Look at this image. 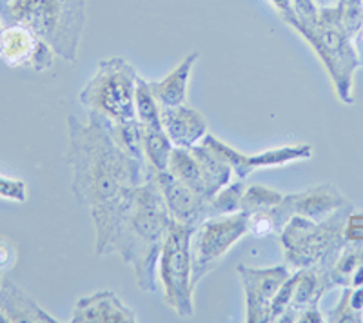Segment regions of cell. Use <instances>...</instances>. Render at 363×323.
Returning a JSON list of instances; mask_svg holds the SVG:
<instances>
[{
	"label": "cell",
	"instance_id": "cell-10",
	"mask_svg": "<svg viewBox=\"0 0 363 323\" xmlns=\"http://www.w3.org/2000/svg\"><path fill=\"white\" fill-rule=\"evenodd\" d=\"M203 140L233 167V173L240 180H245L249 174L258 169L284 167L287 164H293V162L309 160L314 154L313 145L307 144V142H301V144H285L281 147H277V149H267L256 154H245L242 151L235 149L227 142L220 140L215 135L209 133Z\"/></svg>",
	"mask_w": 363,
	"mask_h": 323
},
{
	"label": "cell",
	"instance_id": "cell-32",
	"mask_svg": "<svg viewBox=\"0 0 363 323\" xmlns=\"http://www.w3.org/2000/svg\"><path fill=\"white\" fill-rule=\"evenodd\" d=\"M349 300H351L352 309L356 312H359V314H363V285L351 287V296H349Z\"/></svg>",
	"mask_w": 363,
	"mask_h": 323
},
{
	"label": "cell",
	"instance_id": "cell-30",
	"mask_svg": "<svg viewBox=\"0 0 363 323\" xmlns=\"http://www.w3.org/2000/svg\"><path fill=\"white\" fill-rule=\"evenodd\" d=\"M15 260V249L8 240H0V269L9 267Z\"/></svg>",
	"mask_w": 363,
	"mask_h": 323
},
{
	"label": "cell",
	"instance_id": "cell-29",
	"mask_svg": "<svg viewBox=\"0 0 363 323\" xmlns=\"http://www.w3.org/2000/svg\"><path fill=\"white\" fill-rule=\"evenodd\" d=\"M296 322L298 323H322V322H327V318L323 316V312L320 311V307H309V309H303V311L298 312Z\"/></svg>",
	"mask_w": 363,
	"mask_h": 323
},
{
	"label": "cell",
	"instance_id": "cell-18",
	"mask_svg": "<svg viewBox=\"0 0 363 323\" xmlns=\"http://www.w3.org/2000/svg\"><path fill=\"white\" fill-rule=\"evenodd\" d=\"M199 58L200 53L187 55L164 79L149 80V87H151L155 98L158 100L160 108H174V106L186 104L191 73H193V67Z\"/></svg>",
	"mask_w": 363,
	"mask_h": 323
},
{
	"label": "cell",
	"instance_id": "cell-34",
	"mask_svg": "<svg viewBox=\"0 0 363 323\" xmlns=\"http://www.w3.org/2000/svg\"><path fill=\"white\" fill-rule=\"evenodd\" d=\"M318 8H333V6L338 4V0H314Z\"/></svg>",
	"mask_w": 363,
	"mask_h": 323
},
{
	"label": "cell",
	"instance_id": "cell-20",
	"mask_svg": "<svg viewBox=\"0 0 363 323\" xmlns=\"http://www.w3.org/2000/svg\"><path fill=\"white\" fill-rule=\"evenodd\" d=\"M142 149L147 166L155 171H165L169 166V158L174 145L169 140L165 129H144L142 128Z\"/></svg>",
	"mask_w": 363,
	"mask_h": 323
},
{
	"label": "cell",
	"instance_id": "cell-24",
	"mask_svg": "<svg viewBox=\"0 0 363 323\" xmlns=\"http://www.w3.org/2000/svg\"><path fill=\"white\" fill-rule=\"evenodd\" d=\"M335 8L342 28L354 38L363 28V0H338Z\"/></svg>",
	"mask_w": 363,
	"mask_h": 323
},
{
	"label": "cell",
	"instance_id": "cell-12",
	"mask_svg": "<svg viewBox=\"0 0 363 323\" xmlns=\"http://www.w3.org/2000/svg\"><path fill=\"white\" fill-rule=\"evenodd\" d=\"M57 53L48 42L21 26H6L0 37V58L9 67L44 73L55 64Z\"/></svg>",
	"mask_w": 363,
	"mask_h": 323
},
{
	"label": "cell",
	"instance_id": "cell-15",
	"mask_svg": "<svg viewBox=\"0 0 363 323\" xmlns=\"http://www.w3.org/2000/svg\"><path fill=\"white\" fill-rule=\"evenodd\" d=\"M162 125L174 147L193 149L209 135V122L199 109L187 104L162 108Z\"/></svg>",
	"mask_w": 363,
	"mask_h": 323
},
{
	"label": "cell",
	"instance_id": "cell-13",
	"mask_svg": "<svg viewBox=\"0 0 363 323\" xmlns=\"http://www.w3.org/2000/svg\"><path fill=\"white\" fill-rule=\"evenodd\" d=\"M149 171L153 174V178L157 180L162 195H164L165 205L169 209V215L173 216L174 222L196 227L199 224H202L203 220L209 218V212H207L209 200L200 196L196 191L178 180L167 169L155 171L149 167Z\"/></svg>",
	"mask_w": 363,
	"mask_h": 323
},
{
	"label": "cell",
	"instance_id": "cell-21",
	"mask_svg": "<svg viewBox=\"0 0 363 323\" xmlns=\"http://www.w3.org/2000/svg\"><path fill=\"white\" fill-rule=\"evenodd\" d=\"M136 116L144 129L164 128L162 125V108L149 87V80H145L144 76H140L136 84Z\"/></svg>",
	"mask_w": 363,
	"mask_h": 323
},
{
	"label": "cell",
	"instance_id": "cell-22",
	"mask_svg": "<svg viewBox=\"0 0 363 323\" xmlns=\"http://www.w3.org/2000/svg\"><path fill=\"white\" fill-rule=\"evenodd\" d=\"M244 180H233L227 183L223 189H220L213 198L207 202V212L211 216H220V215H233V212L242 211V196L245 191Z\"/></svg>",
	"mask_w": 363,
	"mask_h": 323
},
{
	"label": "cell",
	"instance_id": "cell-17",
	"mask_svg": "<svg viewBox=\"0 0 363 323\" xmlns=\"http://www.w3.org/2000/svg\"><path fill=\"white\" fill-rule=\"evenodd\" d=\"M0 314L6 323H57L58 319L44 311L22 287L4 276L0 285Z\"/></svg>",
	"mask_w": 363,
	"mask_h": 323
},
{
	"label": "cell",
	"instance_id": "cell-26",
	"mask_svg": "<svg viewBox=\"0 0 363 323\" xmlns=\"http://www.w3.org/2000/svg\"><path fill=\"white\" fill-rule=\"evenodd\" d=\"M351 287H343V293H342V298H340L338 305L329 312L327 316V322H351V323H358L363 322V314L356 312L351 305Z\"/></svg>",
	"mask_w": 363,
	"mask_h": 323
},
{
	"label": "cell",
	"instance_id": "cell-2",
	"mask_svg": "<svg viewBox=\"0 0 363 323\" xmlns=\"http://www.w3.org/2000/svg\"><path fill=\"white\" fill-rule=\"evenodd\" d=\"M173 224L164 195L149 171L147 180L136 189L115 251L124 264L133 267L136 283L144 293L153 295L158 290V261Z\"/></svg>",
	"mask_w": 363,
	"mask_h": 323
},
{
	"label": "cell",
	"instance_id": "cell-5",
	"mask_svg": "<svg viewBox=\"0 0 363 323\" xmlns=\"http://www.w3.org/2000/svg\"><path fill=\"white\" fill-rule=\"evenodd\" d=\"M298 33L309 42L320 58L333 89L340 102L354 104V75L362 67L354 40L340 24L336 8H320V17L313 26H294Z\"/></svg>",
	"mask_w": 363,
	"mask_h": 323
},
{
	"label": "cell",
	"instance_id": "cell-9",
	"mask_svg": "<svg viewBox=\"0 0 363 323\" xmlns=\"http://www.w3.org/2000/svg\"><path fill=\"white\" fill-rule=\"evenodd\" d=\"M349 205H352V202L335 183H318L303 191L285 195L277 208L267 209V211L280 232L285 222L293 215L306 216L314 222H323Z\"/></svg>",
	"mask_w": 363,
	"mask_h": 323
},
{
	"label": "cell",
	"instance_id": "cell-31",
	"mask_svg": "<svg viewBox=\"0 0 363 323\" xmlns=\"http://www.w3.org/2000/svg\"><path fill=\"white\" fill-rule=\"evenodd\" d=\"M271 4L277 8V11L280 13V17L285 22H289L294 17L293 11V0H271Z\"/></svg>",
	"mask_w": 363,
	"mask_h": 323
},
{
	"label": "cell",
	"instance_id": "cell-6",
	"mask_svg": "<svg viewBox=\"0 0 363 323\" xmlns=\"http://www.w3.org/2000/svg\"><path fill=\"white\" fill-rule=\"evenodd\" d=\"M138 71L124 57L102 58L80 91V104L87 111L106 116L113 124L125 125L136 116V84Z\"/></svg>",
	"mask_w": 363,
	"mask_h": 323
},
{
	"label": "cell",
	"instance_id": "cell-28",
	"mask_svg": "<svg viewBox=\"0 0 363 323\" xmlns=\"http://www.w3.org/2000/svg\"><path fill=\"white\" fill-rule=\"evenodd\" d=\"M343 234H345V244L363 245V211H352L347 216Z\"/></svg>",
	"mask_w": 363,
	"mask_h": 323
},
{
	"label": "cell",
	"instance_id": "cell-25",
	"mask_svg": "<svg viewBox=\"0 0 363 323\" xmlns=\"http://www.w3.org/2000/svg\"><path fill=\"white\" fill-rule=\"evenodd\" d=\"M296 280H298V271L291 273V276L281 283V287L278 289L277 296L272 300L271 303V312H269V322H278L280 316L284 314L287 309H289L291 302H293V295H294V287H296Z\"/></svg>",
	"mask_w": 363,
	"mask_h": 323
},
{
	"label": "cell",
	"instance_id": "cell-11",
	"mask_svg": "<svg viewBox=\"0 0 363 323\" xmlns=\"http://www.w3.org/2000/svg\"><path fill=\"white\" fill-rule=\"evenodd\" d=\"M238 274L245 295V322H269L272 300L281 283L291 276L289 266L249 267L242 264L238 266Z\"/></svg>",
	"mask_w": 363,
	"mask_h": 323
},
{
	"label": "cell",
	"instance_id": "cell-4",
	"mask_svg": "<svg viewBox=\"0 0 363 323\" xmlns=\"http://www.w3.org/2000/svg\"><path fill=\"white\" fill-rule=\"evenodd\" d=\"M354 211L352 205L342 209L323 222L293 215L278 232L284 258L294 271L323 266L330 267L345 247L347 216Z\"/></svg>",
	"mask_w": 363,
	"mask_h": 323
},
{
	"label": "cell",
	"instance_id": "cell-14",
	"mask_svg": "<svg viewBox=\"0 0 363 323\" xmlns=\"http://www.w3.org/2000/svg\"><path fill=\"white\" fill-rule=\"evenodd\" d=\"M71 322L74 323H133L136 312L115 290H99L74 303Z\"/></svg>",
	"mask_w": 363,
	"mask_h": 323
},
{
	"label": "cell",
	"instance_id": "cell-37",
	"mask_svg": "<svg viewBox=\"0 0 363 323\" xmlns=\"http://www.w3.org/2000/svg\"><path fill=\"white\" fill-rule=\"evenodd\" d=\"M0 323H6V319L2 318V316H0Z\"/></svg>",
	"mask_w": 363,
	"mask_h": 323
},
{
	"label": "cell",
	"instance_id": "cell-19",
	"mask_svg": "<svg viewBox=\"0 0 363 323\" xmlns=\"http://www.w3.org/2000/svg\"><path fill=\"white\" fill-rule=\"evenodd\" d=\"M167 171L173 173L178 180L189 186L191 189L196 191L200 196L206 200H211L209 187H207L206 178H203L202 169H200L199 160L194 158L193 151L184 149V147H174L169 158Z\"/></svg>",
	"mask_w": 363,
	"mask_h": 323
},
{
	"label": "cell",
	"instance_id": "cell-7",
	"mask_svg": "<svg viewBox=\"0 0 363 323\" xmlns=\"http://www.w3.org/2000/svg\"><path fill=\"white\" fill-rule=\"evenodd\" d=\"M193 229V225L174 222L165 238L158 261V282L164 289L165 305L182 318L194 316L193 258H191Z\"/></svg>",
	"mask_w": 363,
	"mask_h": 323
},
{
	"label": "cell",
	"instance_id": "cell-33",
	"mask_svg": "<svg viewBox=\"0 0 363 323\" xmlns=\"http://www.w3.org/2000/svg\"><path fill=\"white\" fill-rule=\"evenodd\" d=\"M352 40H354L356 51H358L359 64H362V67H363V28L359 29V31H358V35H356V37L352 38Z\"/></svg>",
	"mask_w": 363,
	"mask_h": 323
},
{
	"label": "cell",
	"instance_id": "cell-3",
	"mask_svg": "<svg viewBox=\"0 0 363 323\" xmlns=\"http://www.w3.org/2000/svg\"><path fill=\"white\" fill-rule=\"evenodd\" d=\"M0 21L48 42L57 57L74 62L87 21V0H0Z\"/></svg>",
	"mask_w": 363,
	"mask_h": 323
},
{
	"label": "cell",
	"instance_id": "cell-27",
	"mask_svg": "<svg viewBox=\"0 0 363 323\" xmlns=\"http://www.w3.org/2000/svg\"><path fill=\"white\" fill-rule=\"evenodd\" d=\"M0 198L24 203L28 200V186L18 178H8L0 174Z\"/></svg>",
	"mask_w": 363,
	"mask_h": 323
},
{
	"label": "cell",
	"instance_id": "cell-16",
	"mask_svg": "<svg viewBox=\"0 0 363 323\" xmlns=\"http://www.w3.org/2000/svg\"><path fill=\"white\" fill-rule=\"evenodd\" d=\"M333 287L335 285L329 278V267L316 266L309 267V269H300L298 271L293 302L278 322H296L298 312L309 309V307H320L323 295Z\"/></svg>",
	"mask_w": 363,
	"mask_h": 323
},
{
	"label": "cell",
	"instance_id": "cell-36",
	"mask_svg": "<svg viewBox=\"0 0 363 323\" xmlns=\"http://www.w3.org/2000/svg\"><path fill=\"white\" fill-rule=\"evenodd\" d=\"M2 280H4V276H2V273H0V285H2ZM0 316H2V314H0ZM2 318H4V316H2Z\"/></svg>",
	"mask_w": 363,
	"mask_h": 323
},
{
	"label": "cell",
	"instance_id": "cell-1",
	"mask_svg": "<svg viewBox=\"0 0 363 323\" xmlns=\"http://www.w3.org/2000/svg\"><path fill=\"white\" fill-rule=\"evenodd\" d=\"M66 160L71 191L89 211L95 227V254H115L138 186L147 180V162L129 153L95 116L67 118Z\"/></svg>",
	"mask_w": 363,
	"mask_h": 323
},
{
	"label": "cell",
	"instance_id": "cell-8",
	"mask_svg": "<svg viewBox=\"0 0 363 323\" xmlns=\"http://www.w3.org/2000/svg\"><path fill=\"white\" fill-rule=\"evenodd\" d=\"M245 234H249V215L244 211L211 216L193 229L191 258H193L194 287L218 266L223 256Z\"/></svg>",
	"mask_w": 363,
	"mask_h": 323
},
{
	"label": "cell",
	"instance_id": "cell-35",
	"mask_svg": "<svg viewBox=\"0 0 363 323\" xmlns=\"http://www.w3.org/2000/svg\"><path fill=\"white\" fill-rule=\"evenodd\" d=\"M4 28H6V26L2 24V21H0V37H2V31H4Z\"/></svg>",
	"mask_w": 363,
	"mask_h": 323
},
{
	"label": "cell",
	"instance_id": "cell-23",
	"mask_svg": "<svg viewBox=\"0 0 363 323\" xmlns=\"http://www.w3.org/2000/svg\"><path fill=\"white\" fill-rule=\"evenodd\" d=\"M284 193L272 189V187L255 183V186L245 187L244 196H242V211L247 212V215L267 211V209L277 208L278 203L284 200Z\"/></svg>",
	"mask_w": 363,
	"mask_h": 323
}]
</instances>
